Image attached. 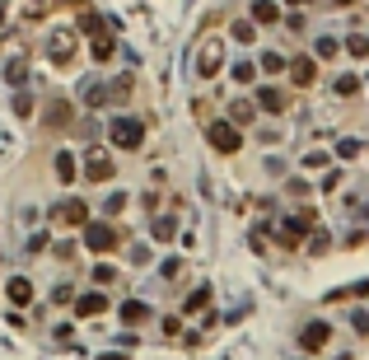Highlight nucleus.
I'll return each mask as SVG.
<instances>
[{
    "label": "nucleus",
    "mask_w": 369,
    "mask_h": 360,
    "mask_svg": "<svg viewBox=\"0 0 369 360\" xmlns=\"http://www.w3.org/2000/svg\"><path fill=\"white\" fill-rule=\"evenodd\" d=\"M224 66H229V43L215 38V33H206L202 47H197V66H192V70H197V80L206 84V80H215Z\"/></svg>",
    "instance_id": "nucleus-1"
},
{
    "label": "nucleus",
    "mask_w": 369,
    "mask_h": 360,
    "mask_svg": "<svg viewBox=\"0 0 369 360\" xmlns=\"http://www.w3.org/2000/svg\"><path fill=\"white\" fill-rule=\"evenodd\" d=\"M253 103H258V113H267V117H285L294 108V94L285 89V84H276V80H258V84H253Z\"/></svg>",
    "instance_id": "nucleus-2"
},
{
    "label": "nucleus",
    "mask_w": 369,
    "mask_h": 360,
    "mask_svg": "<svg viewBox=\"0 0 369 360\" xmlns=\"http://www.w3.org/2000/svg\"><path fill=\"white\" fill-rule=\"evenodd\" d=\"M145 131H150L145 117H112L108 122V141L117 150H141L145 146Z\"/></svg>",
    "instance_id": "nucleus-3"
},
{
    "label": "nucleus",
    "mask_w": 369,
    "mask_h": 360,
    "mask_svg": "<svg viewBox=\"0 0 369 360\" xmlns=\"http://www.w3.org/2000/svg\"><path fill=\"white\" fill-rule=\"evenodd\" d=\"M206 141H211L220 155H238V150H243V131H238L229 117H211V122H206Z\"/></svg>",
    "instance_id": "nucleus-4"
},
{
    "label": "nucleus",
    "mask_w": 369,
    "mask_h": 360,
    "mask_svg": "<svg viewBox=\"0 0 369 360\" xmlns=\"http://www.w3.org/2000/svg\"><path fill=\"white\" fill-rule=\"evenodd\" d=\"M43 47H47V61L66 70L70 61H75V52H79V38H75V28H52Z\"/></svg>",
    "instance_id": "nucleus-5"
},
{
    "label": "nucleus",
    "mask_w": 369,
    "mask_h": 360,
    "mask_svg": "<svg viewBox=\"0 0 369 360\" xmlns=\"http://www.w3.org/2000/svg\"><path fill=\"white\" fill-rule=\"evenodd\" d=\"M318 61L309 57V52H290V66H285V75H290V89H314L318 84Z\"/></svg>",
    "instance_id": "nucleus-6"
},
{
    "label": "nucleus",
    "mask_w": 369,
    "mask_h": 360,
    "mask_svg": "<svg viewBox=\"0 0 369 360\" xmlns=\"http://www.w3.org/2000/svg\"><path fill=\"white\" fill-rule=\"evenodd\" d=\"M84 244H89L94 253H112V248H122V229H117V225H103V220H99V225L84 229Z\"/></svg>",
    "instance_id": "nucleus-7"
},
{
    "label": "nucleus",
    "mask_w": 369,
    "mask_h": 360,
    "mask_svg": "<svg viewBox=\"0 0 369 360\" xmlns=\"http://www.w3.org/2000/svg\"><path fill=\"white\" fill-rule=\"evenodd\" d=\"M309 57H314L318 66H332V61H341V38H336V33H318L314 47H309Z\"/></svg>",
    "instance_id": "nucleus-8"
},
{
    "label": "nucleus",
    "mask_w": 369,
    "mask_h": 360,
    "mask_svg": "<svg viewBox=\"0 0 369 360\" xmlns=\"http://www.w3.org/2000/svg\"><path fill=\"white\" fill-rule=\"evenodd\" d=\"M84 159H89V164H84V178H89V182H103V178H112V173H117V164H112L108 150H89Z\"/></svg>",
    "instance_id": "nucleus-9"
},
{
    "label": "nucleus",
    "mask_w": 369,
    "mask_h": 360,
    "mask_svg": "<svg viewBox=\"0 0 369 360\" xmlns=\"http://www.w3.org/2000/svg\"><path fill=\"white\" fill-rule=\"evenodd\" d=\"M248 19L258 23V28H276V23L285 19V14H280L276 0H253V5H248Z\"/></svg>",
    "instance_id": "nucleus-10"
},
{
    "label": "nucleus",
    "mask_w": 369,
    "mask_h": 360,
    "mask_svg": "<svg viewBox=\"0 0 369 360\" xmlns=\"http://www.w3.org/2000/svg\"><path fill=\"white\" fill-rule=\"evenodd\" d=\"M285 66H290V52H276V47H262L258 52V75H285Z\"/></svg>",
    "instance_id": "nucleus-11"
},
{
    "label": "nucleus",
    "mask_w": 369,
    "mask_h": 360,
    "mask_svg": "<svg viewBox=\"0 0 369 360\" xmlns=\"http://www.w3.org/2000/svg\"><path fill=\"white\" fill-rule=\"evenodd\" d=\"M224 117H229V122L243 131V126H253L262 113H258V103H253V94H248V99H234V103H229V113H224Z\"/></svg>",
    "instance_id": "nucleus-12"
},
{
    "label": "nucleus",
    "mask_w": 369,
    "mask_h": 360,
    "mask_svg": "<svg viewBox=\"0 0 369 360\" xmlns=\"http://www.w3.org/2000/svg\"><path fill=\"white\" fill-rule=\"evenodd\" d=\"M360 89H365V80H360L356 70H336L332 75V94L336 99H360Z\"/></svg>",
    "instance_id": "nucleus-13"
},
{
    "label": "nucleus",
    "mask_w": 369,
    "mask_h": 360,
    "mask_svg": "<svg viewBox=\"0 0 369 360\" xmlns=\"http://www.w3.org/2000/svg\"><path fill=\"white\" fill-rule=\"evenodd\" d=\"M341 57H351V61H369V33H346L341 38Z\"/></svg>",
    "instance_id": "nucleus-14"
},
{
    "label": "nucleus",
    "mask_w": 369,
    "mask_h": 360,
    "mask_svg": "<svg viewBox=\"0 0 369 360\" xmlns=\"http://www.w3.org/2000/svg\"><path fill=\"white\" fill-rule=\"evenodd\" d=\"M258 33H262V28L253 19H234V23H229V38H234L238 47H258Z\"/></svg>",
    "instance_id": "nucleus-15"
},
{
    "label": "nucleus",
    "mask_w": 369,
    "mask_h": 360,
    "mask_svg": "<svg viewBox=\"0 0 369 360\" xmlns=\"http://www.w3.org/2000/svg\"><path fill=\"white\" fill-rule=\"evenodd\" d=\"M229 80H234V84H243V89H253V84H258V61H253V57L234 61V66H229Z\"/></svg>",
    "instance_id": "nucleus-16"
},
{
    "label": "nucleus",
    "mask_w": 369,
    "mask_h": 360,
    "mask_svg": "<svg viewBox=\"0 0 369 360\" xmlns=\"http://www.w3.org/2000/svg\"><path fill=\"white\" fill-rule=\"evenodd\" d=\"M70 117H75V108H70L66 99H56V103H47V113H43V122L47 126H66Z\"/></svg>",
    "instance_id": "nucleus-17"
},
{
    "label": "nucleus",
    "mask_w": 369,
    "mask_h": 360,
    "mask_svg": "<svg viewBox=\"0 0 369 360\" xmlns=\"http://www.w3.org/2000/svg\"><path fill=\"white\" fill-rule=\"evenodd\" d=\"M327 337H332V327H327V323H309V327H304V347H309V351H323V342Z\"/></svg>",
    "instance_id": "nucleus-18"
},
{
    "label": "nucleus",
    "mask_w": 369,
    "mask_h": 360,
    "mask_svg": "<svg viewBox=\"0 0 369 360\" xmlns=\"http://www.w3.org/2000/svg\"><path fill=\"white\" fill-rule=\"evenodd\" d=\"M112 52H117V43H112L108 33H99V38L89 43V57L99 61V66H108V61H112Z\"/></svg>",
    "instance_id": "nucleus-19"
},
{
    "label": "nucleus",
    "mask_w": 369,
    "mask_h": 360,
    "mask_svg": "<svg viewBox=\"0 0 369 360\" xmlns=\"http://www.w3.org/2000/svg\"><path fill=\"white\" fill-rule=\"evenodd\" d=\"M56 220L61 225H84V202H61L56 206Z\"/></svg>",
    "instance_id": "nucleus-20"
},
{
    "label": "nucleus",
    "mask_w": 369,
    "mask_h": 360,
    "mask_svg": "<svg viewBox=\"0 0 369 360\" xmlns=\"http://www.w3.org/2000/svg\"><path fill=\"white\" fill-rule=\"evenodd\" d=\"M103 309H112V304H108V295H103V290H94V295H84V300H79V314H84V318H99Z\"/></svg>",
    "instance_id": "nucleus-21"
},
{
    "label": "nucleus",
    "mask_w": 369,
    "mask_h": 360,
    "mask_svg": "<svg viewBox=\"0 0 369 360\" xmlns=\"http://www.w3.org/2000/svg\"><path fill=\"white\" fill-rule=\"evenodd\" d=\"M79 173V164H75V155H70V150H61V155H56V178L61 182H70Z\"/></svg>",
    "instance_id": "nucleus-22"
},
{
    "label": "nucleus",
    "mask_w": 369,
    "mask_h": 360,
    "mask_svg": "<svg viewBox=\"0 0 369 360\" xmlns=\"http://www.w3.org/2000/svg\"><path fill=\"white\" fill-rule=\"evenodd\" d=\"M10 300L14 304H28V300H33V281H28V276H14V281H10Z\"/></svg>",
    "instance_id": "nucleus-23"
},
{
    "label": "nucleus",
    "mask_w": 369,
    "mask_h": 360,
    "mask_svg": "<svg viewBox=\"0 0 369 360\" xmlns=\"http://www.w3.org/2000/svg\"><path fill=\"white\" fill-rule=\"evenodd\" d=\"M5 80H10L14 89H23V80H28V61H23V57H14L10 66H5Z\"/></svg>",
    "instance_id": "nucleus-24"
},
{
    "label": "nucleus",
    "mask_w": 369,
    "mask_h": 360,
    "mask_svg": "<svg viewBox=\"0 0 369 360\" xmlns=\"http://www.w3.org/2000/svg\"><path fill=\"white\" fill-rule=\"evenodd\" d=\"M122 318H126V323H145V318H150V309H145V304H141V300H131V304H122Z\"/></svg>",
    "instance_id": "nucleus-25"
},
{
    "label": "nucleus",
    "mask_w": 369,
    "mask_h": 360,
    "mask_svg": "<svg viewBox=\"0 0 369 360\" xmlns=\"http://www.w3.org/2000/svg\"><path fill=\"white\" fill-rule=\"evenodd\" d=\"M112 281H117V267L99 262V267H94V285H112Z\"/></svg>",
    "instance_id": "nucleus-26"
},
{
    "label": "nucleus",
    "mask_w": 369,
    "mask_h": 360,
    "mask_svg": "<svg viewBox=\"0 0 369 360\" xmlns=\"http://www.w3.org/2000/svg\"><path fill=\"white\" fill-rule=\"evenodd\" d=\"M323 164H332L327 150H309V155H304V169H323Z\"/></svg>",
    "instance_id": "nucleus-27"
},
{
    "label": "nucleus",
    "mask_w": 369,
    "mask_h": 360,
    "mask_svg": "<svg viewBox=\"0 0 369 360\" xmlns=\"http://www.w3.org/2000/svg\"><path fill=\"white\" fill-rule=\"evenodd\" d=\"M14 113H19V117H28V113H33V99H28V94H14Z\"/></svg>",
    "instance_id": "nucleus-28"
},
{
    "label": "nucleus",
    "mask_w": 369,
    "mask_h": 360,
    "mask_svg": "<svg viewBox=\"0 0 369 360\" xmlns=\"http://www.w3.org/2000/svg\"><path fill=\"white\" fill-rule=\"evenodd\" d=\"M155 239H164V244H168V239H173V225H168V220H159V225H155Z\"/></svg>",
    "instance_id": "nucleus-29"
},
{
    "label": "nucleus",
    "mask_w": 369,
    "mask_h": 360,
    "mask_svg": "<svg viewBox=\"0 0 369 360\" xmlns=\"http://www.w3.org/2000/svg\"><path fill=\"white\" fill-rule=\"evenodd\" d=\"M327 5H332V10H356L360 0H327Z\"/></svg>",
    "instance_id": "nucleus-30"
},
{
    "label": "nucleus",
    "mask_w": 369,
    "mask_h": 360,
    "mask_svg": "<svg viewBox=\"0 0 369 360\" xmlns=\"http://www.w3.org/2000/svg\"><path fill=\"white\" fill-rule=\"evenodd\" d=\"M280 5H290V10H299V5H309V0H280Z\"/></svg>",
    "instance_id": "nucleus-31"
},
{
    "label": "nucleus",
    "mask_w": 369,
    "mask_h": 360,
    "mask_svg": "<svg viewBox=\"0 0 369 360\" xmlns=\"http://www.w3.org/2000/svg\"><path fill=\"white\" fill-rule=\"evenodd\" d=\"M360 80H365V89H369V75H360Z\"/></svg>",
    "instance_id": "nucleus-32"
}]
</instances>
